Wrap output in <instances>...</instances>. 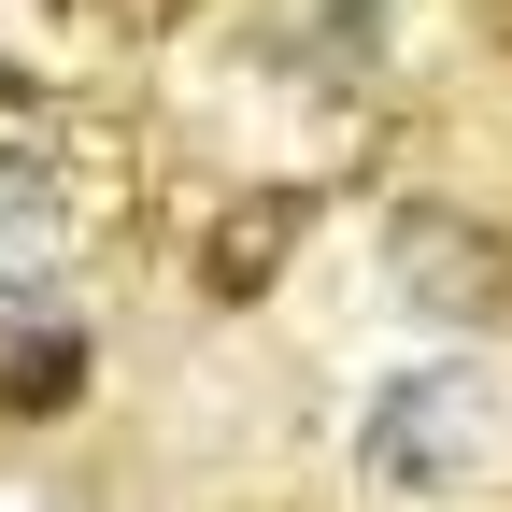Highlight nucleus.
Instances as JSON below:
<instances>
[{"mask_svg": "<svg viewBox=\"0 0 512 512\" xmlns=\"http://www.w3.org/2000/svg\"><path fill=\"white\" fill-rule=\"evenodd\" d=\"M72 328H29V342H0V413H57V399H72Z\"/></svg>", "mask_w": 512, "mask_h": 512, "instance_id": "20e7f679", "label": "nucleus"}, {"mask_svg": "<svg viewBox=\"0 0 512 512\" xmlns=\"http://www.w3.org/2000/svg\"><path fill=\"white\" fill-rule=\"evenodd\" d=\"M299 228V200H256V214H228L214 228V256H200V285H228V299H256V285H271V242Z\"/></svg>", "mask_w": 512, "mask_h": 512, "instance_id": "7ed1b4c3", "label": "nucleus"}, {"mask_svg": "<svg viewBox=\"0 0 512 512\" xmlns=\"http://www.w3.org/2000/svg\"><path fill=\"white\" fill-rule=\"evenodd\" d=\"M72 271V171L43 143H0V313H43Z\"/></svg>", "mask_w": 512, "mask_h": 512, "instance_id": "f257e3e1", "label": "nucleus"}, {"mask_svg": "<svg viewBox=\"0 0 512 512\" xmlns=\"http://www.w3.org/2000/svg\"><path fill=\"white\" fill-rule=\"evenodd\" d=\"M484 441V384L470 370H413V384H384V413H370V484H441Z\"/></svg>", "mask_w": 512, "mask_h": 512, "instance_id": "f03ea898", "label": "nucleus"}]
</instances>
